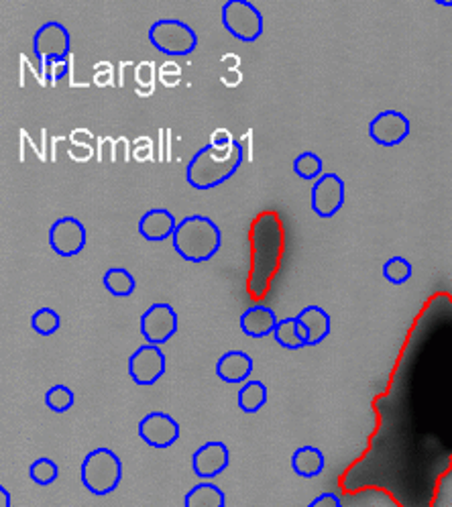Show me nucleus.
Wrapping results in <instances>:
<instances>
[{
    "label": "nucleus",
    "mask_w": 452,
    "mask_h": 507,
    "mask_svg": "<svg viewBox=\"0 0 452 507\" xmlns=\"http://www.w3.org/2000/svg\"><path fill=\"white\" fill-rule=\"evenodd\" d=\"M243 163V147L238 141H235L233 147L228 149H215L210 143L196 151L194 157L186 168V181L194 190L207 192L235 176Z\"/></svg>",
    "instance_id": "f257e3e1"
},
{
    "label": "nucleus",
    "mask_w": 452,
    "mask_h": 507,
    "mask_svg": "<svg viewBox=\"0 0 452 507\" xmlns=\"http://www.w3.org/2000/svg\"><path fill=\"white\" fill-rule=\"evenodd\" d=\"M174 251L188 263H204L223 247V232L218 224L202 214H190L178 222L171 237Z\"/></svg>",
    "instance_id": "f03ea898"
},
{
    "label": "nucleus",
    "mask_w": 452,
    "mask_h": 507,
    "mask_svg": "<svg viewBox=\"0 0 452 507\" xmlns=\"http://www.w3.org/2000/svg\"><path fill=\"white\" fill-rule=\"evenodd\" d=\"M80 479L82 485L96 497L117 492L122 481V463L119 454L106 446L90 451L82 463Z\"/></svg>",
    "instance_id": "7ed1b4c3"
},
{
    "label": "nucleus",
    "mask_w": 452,
    "mask_h": 507,
    "mask_svg": "<svg viewBox=\"0 0 452 507\" xmlns=\"http://www.w3.org/2000/svg\"><path fill=\"white\" fill-rule=\"evenodd\" d=\"M147 37L159 54L168 57H188L198 47V33L188 23L178 19L155 21Z\"/></svg>",
    "instance_id": "20e7f679"
},
{
    "label": "nucleus",
    "mask_w": 452,
    "mask_h": 507,
    "mask_svg": "<svg viewBox=\"0 0 452 507\" xmlns=\"http://www.w3.org/2000/svg\"><path fill=\"white\" fill-rule=\"evenodd\" d=\"M220 15H223V27L226 33L243 44H255L265 29L261 11L249 0H228L223 5Z\"/></svg>",
    "instance_id": "39448f33"
},
{
    "label": "nucleus",
    "mask_w": 452,
    "mask_h": 507,
    "mask_svg": "<svg viewBox=\"0 0 452 507\" xmlns=\"http://www.w3.org/2000/svg\"><path fill=\"white\" fill-rule=\"evenodd\" d=\"M168 356L161 351V346L145 343L130 355L129 359V375L141 387H151L166 375Z\"/></svg>",
    "instance_id": "423d86ee"
},
{
    "label": "nucleus",
    "mask_w": 452,
    "mask_h": 507,
    "mask_svg": "<svg viewBox=\"0 0 452 507\" xmlns=\"http://www.w3.org/2000/svg\"><path fill=\"white\" fill-rule=\"evenodd\" d=\"M139 328H141L145 343L158 346L166 345L178 332V312L168 302H155L141 314Z\"/></svg>",
    "instance_id": "0eeeda50"
},
{
    "label": "nucleus",
    "mask_w": 452,
    "mask_h": 507,
    "mask_svg": "<svg viewBox=\"0 0 452 507\" xmlns=\"http://www.w3.org/2000/svg\"><path fill=\"white\" fill-rule=\"evenodd\" d=\"M72 49V37L65 24L57 21L43 23L33 35V54L39 65L52 60H68Z\"/></svg>",
    "instance_id": "6e6552de"
},
{
    "label": "nucleus",
    "mask_w": 452,
    "mask_h": 507,
    "mask_svg": "<svg viewBox=\"0 0 452 507\" xmlns=\"http://www.w3.org/2000/svg\"><path fill=\"white\" fill-rule=\"evenodd\" d=\"M86 243L88 232L84 222L73 216H62L49 229V247L55 255L65 257V259L80 255L86 249Z\"/></svg>",
    "instance_id": "1a4fd4ad"
},
{
    "label": "nucleus",
    "mask_w": 452,
    "mask_h": 507,
    "mask_svg": "<svg viewBox=\"0 0 452 507\" xmlns=\"http://www.w3.org/2000/svg\"><path fill=\"white\" fill-rule=\"evenodd\" d=\"M344 198H347V188H344V180L339 173H322L316 180V184L312 186L310 204L320 219H332L334 214L341 212L344 206Z\"/></svg>",
    "instance_id": "9d476101"
},
{
    "label": "nucleus",
    "mask_w": 452,
    "mask_h": 507,
    "mask_svg": "<svg viewBox=\"0 0 452 507\" xmlns=\"http://www.w3.org/2000/svg\"><path fill=\"white\" fill-rule=\"evenodd\" d=\"M139 438L143 440L147 446L158 448V451H166V448L174 446L182 430H179V424L166 412H149L145 418L139 422Z\"/></svg>",
    "instance_id": "9b49d317"
},
{
    "label": "nucleus",
    "mask_w": 452,
    "mask_h": 507,
    "mask_svg": "<svg viewBox=\"0 0 452 507\" xmlns=\"http://www.w3.org/2000/svg\"><path fill=\"white\" fill-rule=\"evenodd\" d=\"M412 132V122L399 111H383L369 122V137L381 147H398Z\"/></svg>",
    "instance_id": "f8f14e48"
},
{
    "label": "nucleus",
    "mask_w": 452,
    "mask_h": 507,
    "mask_svg": "<svg viewBox=\"0 0 452 507\" xmlns=\"http://www.w3.org/2000/svg\"><path fill=\"white\" fill-rule=\"evenodd\" d=\"M230 463V451L225 443H207L192 454V471L198 479H216Z\"/></svg>",
    "instance_id": "ddd939ff"
},
{
    "label": "nucleus",
    "mask_w": 452,
    "mask_h": 507,
    "mask_svg": "<svg viewBox=\"0 0 452 507\" xmlns=\"http://www.w3.org/2000/svg\"><path fill=\"white\" fill-rule=\"evenodd\" d=\"M178 227L176 216L166 208H151L139 219V235L149 243H163L174 237Z\"/></svg>",
    "instance_id": "4468645a"
},
{
    "label": "nucleus",
    "mask_w": 452,
    "mask_h": 507,
    "mask_svg": "<svg viewBox=\"0 0 452 507\" xmlns=\"http://www.w3.org/2000/svg\"><path fill=\"white\" fill-rule=\"evenodd\" d=\"M253 373V359L245 351H226L216 363V375L228 385H243Z\"/></svg>",
    "instance_id": "2eb2a0df"
},
{
    "label": "nucleus",
    "mask_w": 452,
    "mask_h": 507,
    "mask_svg": "<svg viewBox=\"0 0 452 507\" xmlns=\"http://www.w3.org/2000/svg\"><path fill=\"white\" fill-rule=\"evenodd\" d=\"M295 318L300 320L303 330H306L308 346H316L320 343H324V340L331 336L332 318H331V314L324 310V307L306 306L298 316H295Z\"/></svg>",
    "instance_id": "dca6fc26"
},
{
    "label": "nucleus",
    "mask_w": 452,
    "mask_h": 507,
    "mask_svg": "<svg viewBox=\"0 0 452 507\" xmlns=\"http://www.w3.org/2000/svg\"><path fill=\"white\" fill-rule=\"evenodd\" d=\"M277 327V316L269 306L255 304L246 307L241 316V330L251 338H265L274 335Z\"/></svg>",
    "instance_id": "f3484780"
},
{
    "label": "nucleus",
    "mask_w": 452,
    "mask_h": 507,
    "mask_svg": "<svg viewBox=\"0 0 452 507\" xmlns=\"http://www.w3.org/2000/svg\"><path fill=\"white\" fill-rule=\"evenodd\" d=\"M324 453L316 446H300L292 456V469L298 477L314 479L324 471Z\"/></svg>",
    "instance_id": "a211bd4d"
},
{
    "label": "nucleus",
    "mask_w": 452,
    "mask_h": 507,
    "mask_svg": "<svg viewBox=\"0 0 452 507\" xmlns=\"http://www.w3.org/2000/svg\"><path fill=\"white\" fill-rule=\"evenodd\" d=\"M225 492L210 479H202V483L194 485L184 497L186 507H225Z\"/></svg>",
    "instance_id": "6ab92c4d"
},
{
    "label": "nucleus",
    "mask_w": 452,
    "mask_h": 507,
    "mask_svg": "<svg viewBox=\"0 0 452 507\" xmlns=\"http://www.w3.org/2000/svg\"><path fill=\"white\" fill-rule=\"evenodd\" d=\"M275 343L279 346L287 348V351H300V348L308 346V336L306 330L300 324V320L295 318H282L277 320V327L274 330Z\"/></svg>",
    "instance_id": "aec40b11"
},
{
    "label": "nucleus",
    "mask_w": 452,
    "mask_h": 507,
    "mask_svg": "<svg viewBox=\"0 0 452 507\" xmlns=\"http://www.w3.org/2000/svg\"><path fill=\"white\" fill-rule=\"evenodd\" d=\"M236 404L245 414H257L267 404V385L263 381H245L236 394Z\"/></svg>",
    "instance_id": "412c9836"
},
{
    "label": "nucleus",
    "mask_w": 452,
    "mask_h": 507,
    "mask_svg": "<svg viewBox=\"0 0 452 507\" xmlns=\"http://www.w3.org/2000/svg\"><path fill=\"white\" fill-rule=\"evenodd\" d=\"M104 289L109 294H112L114 297H129L135 294L137 289V279L133 273L125 268H111L106 269L104 278H102Z\"/></svg>",
    "instance_id": "4be33fe9"
},
{
    "label": "nucleus",
    "mask_w": 452,
    "mask_h": 507,
    "mask_svg": "<svg viewBox=\"0 0 452 507\" xmlns=\"http://www.w3.org/2000/svg\"><path fill=\"white\" fill-rule=\"evenodd\" d=\"M293 173L300 180H318L324 173V161L322 157L312 153V151H303L293 160Z\"/></svg>",
    "instance_id": "5701e85b"
},
{
    "label": "nucleus",
    "mask_w": 452,
    "mask_h": 507,
    "mask_svg": "<svg viewBox=\"0 0 452 507\" xmlns=\"http://www.w3.org/2000/svg\"><path fill=\"white\" fill-rule=\"evenodd\" d=\"M412 263H409L406 257H389L388 261L383 263V278L389 281L393 286H404L406 281L412 278Z\"/></svg>",
    "instance_id": "b1692460"
},
{
    "label": "nucleus",
    "mask_w": 452,
    "mask_h": 507,
    "mask_svg": "<svg viewBox=\"0 0 452 507\" xmlns=\"http://www.w3.org/2000/svg\"><path fill=\"white\" fill-rule=\"evenodd\" d=\"M29 477H31L33 483H37L41 487L53 485L57 477H60V467H57L55 461L43 456V459H37V461L31 463Z\"/></svg>",
    "instance_id": "393cba45"
},
{
    "label": "nucleus",
    "mask_w": 452,
    "mask_h": 507,
    "mask_svg": "<svg viewBox=\"0 0 452 507\" xmlns=\"http://www.w3.org/2000/svg\"><path fill=\"white\" fill-rule=\"evenodd\" d=\"M62 327V318L53 307H41L31 316V328L37 332L39 336H52Z\"/></svg>",
    "instance_id": "a878e982"
},
{
    "label": "nucleus",
    "mask_w": 452,
    "mask_h": 507,
    "mask_svg": "<svg viewBox=\"0 0 452 507\" xmlns=\"http://www.w3.org/2000/svg\"><path fill=\"white\" fill-rule=\"evenodd\" d=\"M73 404H76V395H73V392H72L68 385L60 384V385H53V387L47 389L45 405L52 412L65 414V412L72 410Z\"/></svg>",
    "instance_id": "bb28decb"
},
{
    "label": "nucleus",
    "mask_w": 452,
    "mask_h": 507,
    "mask_svg": "<svg viewBox=\"0 0 452 507\" xmlns=\"http://www.w3.org/2000/svg\"><path fill=\"white\" fill-rule=\"evenodd\" d=\"M70 72V62L68 60H52V62H45L41 63V73H43V78L47 82H62L65 76H68Z\"/></svg>",
    "instance_id": "cd10ccee"
},
{
    "label": "nucleus",
    "mask_w": 452,
    "mask_h": 507,
    "mask_svg": "<svg viewBox=\"0 0 452 507\" xmlns=\"http://www.w3.org/2000/svg\"><path fill=\"white\" fill-rule=\"evenodd\" d=\"M135 78H137V84L139 86H153V80H155V65L151 62H143L137 65L135 70Z\"/></svg>",
    "instance_id": "c85d7f7f"
},
{
    "label": "nucleus",
    "mask_w": 452,
    "mask_h": 507,
    "mask_svg": "<svg viewBox=\"0 0 452 507\" xmlns=\"http://www.w3.org/2000/svg\"><path fill=\"white\" fill-rule=\"evenodd\" d=\"M235 137L230 135V131L226 129H218L212 132V137H210V145L215 147V149H228V147H233L235 145Z\"/></svg>",
    "instance_id": "c756f323"
},
{
    "label": "nucleus",
    "mask_w": 452,
    "mask_h": 507,
    "mask_svg": "<svg viewBox=\"0 0 452 507\" xmlns=\"http://www.w3.org/2000/svg\"><path fill=\"white\" fill-rule=\"evenodd\" d=\"M310 505L312 507H320V505H324V507H341V497L328 492V493L318 495L316 500H312Z\"/></svg>",
    "instance_id": "7c9ffc66"
},
{
    "label": "nucleus",
    "mask_w": 452,
    "mask_h": 507,
    "mask_svg": "<svg viewBox=\"0 0 452 507\" xmlns=\"http://www.w3.org/2000/svg\"><path fill=\"white\" fill-rule=\"evenodd\" d=\"M159 78H161L163 84L171 88V86L179 84V78H182V76H176V73H159Z\"/></svg>",
    "instance_id": "2f4dec72"
},
{
    "label": "nucleus",
    "mask_w": 452,
    "mask_h": 507,
    "mask_svg": "<svg viewBox=\"0 0 452 507\" xmlns=\"http://www.w3.org/2000/svg\"><path fill=\"white\" fill-rule=\"evenodd\" d=\"M159 73H176V76H182V70H179V65H178V63L168 62V63H163V65H161Z\"/></svg>",
    "instance_id": "473e14b6"
},
{
    "label": "nucleus",
    "mask_w": 452,
    "mask_h": 507,
    "mask_svg": "<svg viewBox=\"0 0 452 507\" xmlns=\"http://www.w3.org/2000/svg\"><path fill=\"white\" fill-rule=\"evenodd\" d=\"M112 80V72H96V84L98 86H106Z\"/></svg>",
    "instance_id": "72a5a7b5"
},
{
    "label": "nucleus",
    "mask_w": 452,
    "mask_h": 507,
    "mask_svg": "<svg viewBox=\"0 0 452 507\" xmlns=\"http://www.w3.org/2000/svg\"><path fill=\"white\" fill-rule=\"evenodd\" d=\"M0 500H3V505L0 507H11V493H8L5 485H0Z\"/></svg>",
    "instance_id": "f704fd0d"
},
{
    "label": "nucleus",
    "mask_w": 452,
    "mask_h": 507,
    "mask_svg": "<svg viewBox=\"0 0 452 507\" xmlns=\"http://www.w3.org/2000/svg\"><path fill=\"white\" fill-rule=\"evenodd\" d=\"M137 93H139V94H151V93H153V86H147V88L139 86V88H137Z\"/></svg>",
    "instance_id": "c9c22d12"
}]
</instances>
